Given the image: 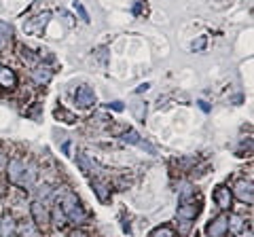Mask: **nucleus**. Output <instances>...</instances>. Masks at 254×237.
<instances>
[{
  "label": "nucleus",
  "instance_id": "obj_1",
  "mask_svg": "<svg viewBox=\"0 0 254 237\" xmlns=\"http://www.w3.org/2000/svg\"><path fill=\"white\" fill-rule=\"evenodd\" d=\"M62 212H64V216H66V220H72V223L76 225V223H85V218H87V214H85V210H83V205H81V201L76 199V195L74 193H70V191H66L62 195Z\"/></svg>",
  "mask_w": 254,
  "mask_h": 237
},
{
  "label": "nucleus",
  "instance_id": "obj_2",
  "mask_svg": "<svg viewBox=\"0 0 254 237\" xmlns=\"http://www.w3.org/2000/svg\"><path fill=\"white\" fill-rule=\"evenodd\" d=\"M201 212V199L197 197L195 199V195L193 197H182V203L178 205V220L182 223V231H187L189 225L195 220V216Z\"/></svg>",
  "mask_w": 254,
  "mask_h": 237
},
{
  "label": "nucleus",
  "instance_id": "obj_3",
  "mask_svg": "<svg viewBox=\"0 0 254 237\" xmlns=\"http://www.w3.org/2000/svg\"><path fill=\"white\" fill-rule=\"evenodd\" d=\"M49 19H51V13H47V11L36 15V17H32V19H28L26 23H23V32L32 34V36H41L45 26L49 23Z\"/></svg>",
  "mask_w": 254,
  "mask_h": 237
},
{
  "label": "nucleus",
  "instance_id": "obj_4",
  "mask_svg": "<svg viewBox=\"0 0 254 237\" xmlns=\"http://www.w3.org/2000/svg\"><path fill=\"white\" fill-rule=\"evenodd\" d=\"M231 193H235L237 199H240L242 203H246V205H250L252 199H254V188H252L250 180H237Z\"/></svg>",
  "mask_w": 254,
  "mask_h": 237
},
{
  "label": "nucleus",
  "instance_id": "obj_5",
  "mask_svg": "<svg viewBox=\"0 0 254 237\" xmlns=\"http://www.w3.org/2000/svg\"><path fill=\"white\" fill-rule=\"evenodd\" d=\"M74 102H76V106L78 108H91L93 104H95V93H93V89L89 85H81L76 89V93H74Z\"/></svg>",
  "mask_w": 254,
  "mask_h": 237
},
{
  "label": "nucleus",
  "instance_id": "obj_6",
  "mask_svg": "<svg viewBox=\"0 0 254 237\" xmlns=\"http://www.w3.org/2000/svg\"><path fill=\"white\" fill-rule=\"evenodd\" d=\"M212 197H214V201L218 203V208L220 210H229L231 208V201H233V193H231V188L229 186H216L214 188V193H212Z\"/></svg>",
  "mask_w": 254,
  "mask_h": 237
},
{
  "label": "nucleus",
  "instance_id": "obj_7",
  "mask_svg": "<svg viewBox=\"0 0 254 237\" xmlns=\"http://www.w3.org/2000/svg\"><path fill=\"white\" fill-rule=\"evenodd\" d=\"M30 212H32V218H34V223H36L38 229H47V227H49V214H47L45 205L41 201H32Z\"/></svg>",
  "mask_w": 254,
  "mask_h": 237
},
{
  "label": "nucleus",
  "instance_id": "obj_8",
  "mask_svg": "<svg viewBox=\"0 0 254 237\" xmlns=\"http://www.w3.org/2000/svg\"><path fill=\"white\" fill-rule=\"evenodd\" d=\"M227 229H229V218L220 214L205 227V233H208V237H222L227 233Z\"/></svg>",
  "mask_w": 254,
  "mask_h": 237
},
{
  "label": "nucleus",
  "instance_id": "obj_9",
  "mask_svg": "<svg viewBox=\"0 0 254 237\" xmlns=\"http://www.w3.org/2000/svg\"><path fill=\"white\" fill-rule=\"evenodd\" d=\"M23 161H19V159H9V163H6V174H9V180L11 182H15L17 184L19 180H21V176H23Z\"/></svg>",
  "mask_w": 254,
  "mask_h": 237
},
{
  "label": "nucleus",
  "instance_id": "obj_10",
  "mask_svg": "<svg viewBox=\"0 0 254 237\" xmlns=\"http://www.w3.org/2000/svg\"><path fill=\"white\" fill-rule=\"evenodd\" d=\"M51 76H53V70L49 66H45V64L36 66L34 70H32V78H34L36 85H47L51 81Z\"/></svg>",
  "mask_w": 254,
  "mask_h": 237
},
{
  "label": "nucleus",
  "instance_id": "obj_11",
  "mask_svg": "<svg viewBox=\"0 0 254 237\" xmlns=\"http://www.w3.org/2000/svg\"><path fill=\"white\" fill-rule=\"evenodd\" d=\"M13 231H15V235H17V237H38L36 227L32 223H28V220H21V223H17Z\"/></svg>",
  "mask_w": 254,
  "mask_h": 237
},
{
  "label": "nucleus",
  "instance_id": "obj_12",
  "mask_svg": "<svg viewBox=\"0 0 254 237\" xmlns=\"http://www.w3.org/2000/svg\"><path fill=\"white\" fill-rule=\"evenodd\" d=\"M0 85L6 87V89H13L17 85V74L11 68H0Z\"/></svg>",
  "mask_w": 254,
  "mask_h": 237
},
{
  "label": "nucleus",
  "instance_id": "obj_13",
  "mask_svg": "<svg viewBox=\"0 0 254 237\" xmlns=\"http://www.w3.org/2000/svg\"><path fill=\"white\" fill-rule=\"evenodd\" d=\"M13 38V28L6 21H0V51H4V47L11 43Z\"/></svg>",
  "mask_w": 254,
  "mask_h": 237
},
{
  "label": "nucleus",
  "instance_id": "obj_14",
  "mask_svg": "<svg viewBox=\"0 0 254 237\" xmlns=\"http://www.w3.org/2000/svg\"><path fill=\"white\" fill-rule=\"evenodd\" d=\"M91 186H93V191L98 193L100 201H108V195H110V191H108V186H106L104 182H102V180L93 178V180H91Z\"/></svg>",
  "mask_w": 254,
  "mask_h": 237
},
{
  "label": "nucleus",
  "instance_id": "obj_15",
  "mask_svg": "<svg viewBox=\"0 0 254 237\" xmlns=\"http://www.w3.org/2000/svg\"><path fill=\"white\" fill-rule=\"evenodd\" d=\"M150 237H176V233H174V229L168 227V225H161L157 227L153 233H150Z\"/></svg>",
  "mask_w": 254,
  "mask_h": 237
},
{
  "label": "nucleus",
  "instance_id": "obj_16",
  "mask_svg": "<svg viewBox=\"0 0 254 237\" xmlns=\"http://www.w3.org/2000/svg\"><path fill=\"white\" fill-rule=\"evenodd\" d=\"M55 117H58L60 121H64V123H74L76 121V117L72 113H68L66 108H58V110H55Z\"/></svg>",
  "mask_w": 254,
  "mask_h": 237
},
{
  "label": "nucleus",
  "instance_id": "obj_17",
  "mask_svg": "<svg viewBox=\"0 0 254 237\" xmlns=\"http://www.w3.org/2000/svg\"><path fill=\"white\" fill-rule=\"evenodd\" d=\"M131 110H133V117H136L138 121H144V115H146V104L144 102H136Z\"/></svg>",
  "mask_w": 254,
  "mask_h": 237
},
{
  "label": "nucleus",
  "instance_id": "obj_18",
  "mask_svg": "<svg viewBox=\"0 0 254 237\" xmlns=\"http://www.w3.org/2000/svg\"><path fill=\"white\" fill-rule=\"evenodd\" d=\"M121 138H123L125 142H129V144H140V142H142V138L138 136V131H133V129H127Z\"/></svg>",
  "mask_w": 254,
  "mask_h": 237
},
{
  "label": "nucleus",
  "instance_id": "obj_19",
  "mask_svg": "<svg viewBox=\"0 0 254 237\" xmlns=\"http://www.w3.org/2000/svg\"><path fill=\"white\" fill-rule=\"evenodd\" d=\"M53 218H55V227H58V229H62L64 225H66V216H64V212H62L60 205H58V208H55V212H53Z\"/></svg>",
  "mask_w": 254,
  "mask_h": 237
},
{
  "label": "nucleus",
  "instance_id": "obj_20",
  "mask_svg": "<svg viewBox=\"0 0 254 237\" xmlns=\"http://www.w3.org/2000/svg\"><path fill=\"white\" fill-rule=\"evenodd\" d=\"M205 43H208V38L201 34L199 38H197V41L190 43V51H203V49H205Z\"/></svg>",
  "mask_w": 254,
  "mask_h": 237
},
{
  "label": "nucleus",
  "instance_id": "obj_21",
  "mask_svg": "<svg viewBox=\"0 0 254 237\" xmlns=\"http://www.w3.org/2000/svg\"><path fill=\"white\" fill-rule=\"evenodd\" d=\"M76 159H78V163H81V168H83V172H85V174H89V172H91V163L87 161V157H85L83 153H78Z\"/></svg>",
  "mask_w": 254,
  "mask_h": 237
},
{
  "label": "nucleus",
  "instance_id": "obj_22",
  "mask_svg": "<svg viewBox=\"0 0 254 237\" xmlns=\"http://www.w3.org/2000/svg\"><path fill=\"white\" fill-rule=\"evenodd\" d=\"M74 9H76V11H78V15H81V17H83V21H89V15H87L85 6H83L81 2H76V0H74Z\"/></svg>",
  "mask_w": 254,
  "mask_h": 237
},
{
  "label": "nucleus",
  "instance_id": "obj_23",
  "mask_svg": "<svg viewBox=\"0 0 254 237\" xmlns=\"http://www.w3.org/2000/svg\"><path fill=\"white\" fill-rule=\"evenodd\" d=\"M11 220H13L11 216H4V233H6V235H9V233H13V229H15Z\"/></svg>",
  "mask_w": 254,
  "mask_h": 237
},
{
  "label": "nucleus",
  "instance_id": "obj_24",
  "mask_svg": "<svg viewBox=\"0 0 254 237\" xmlns=\"http://www.w3.org/2000/svg\"><path fill=\"white\" fill-rule=\"evenodd\" d=\"M108 108H113V110H123V104H121V102H113V104H108Z\"/></svg>",
  "mask_w": 254,
  "mask_h": 237
},
{
  "label": "nucleus",
  "instance_id": "obj_25",
  "mask_svg": "<svg viewBox=\"0 0 254 237\" xmlns=\"http://www.w3.org/2000/svg\"><path fill=\"white\" fill-rule=\"evenodd\" d=\"M68 237H87V233H85V231H72Z\"/></svg>",
  "mask_w": 254,
  "mask_h": 237
},
{
  "label": "nucleus",
  "instance_id": "obj_26",
  "mask_svg": "<svg viewBox=\"0 0 254 237\" xmlns=\"http://www.w3.org/2000/svg\"><path fill=\"white\" fill-rule=\"evenodd\" d=\"M148 87H150V85H148V83H144V85H142V87H140V89H138V93H142V91H146V89H148Z\"/></svg>",
  "mask_w": 254,
  "mask_h": 237
},
{
  "label": "nucleus",
  "instance_id": "obj_27",
  "mask_svg": "<svg viewBox=\"0 0 254 237\" xmlns=\"http://www.w3.org/2000/svg\"><path fill=\"white\" fill-rule=\"evenodd\" d=\"M2 165H4V155L0 153V170H2Z\"/></svg>",
  "mask_w": 254,
  "mask_h": 237
}]
</instances>
